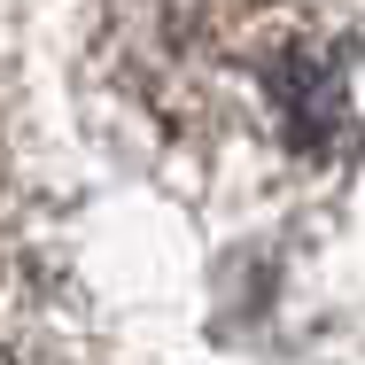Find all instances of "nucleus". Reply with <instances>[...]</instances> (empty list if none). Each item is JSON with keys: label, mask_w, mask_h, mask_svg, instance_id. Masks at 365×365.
Listing matches in <instances>:
<instances>
[{"label": "nucleus", "mask_w": 365, "mask_h": 365, "mask_svg": "<svg viewBox=\"0 0 365 365\" xmlns=\"http://www.w3.org/2000/svg\"><path fill=\"white\" fill-rule=\"evenodd\" d=\"M264 86H272V109L288 125V140L303 155H327L350 125V78H342V47H280L264 63Z\"/></svg>", "instance_id": "obj_1"}]
</instances>
